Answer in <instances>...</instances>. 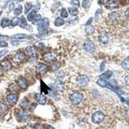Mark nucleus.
<instances>
[{
	"label": "nucleus",
	"instance_id": "obj_19",
	"mask_svg": "<svg viewBox=\"0 0 129 129\" xmlns=\"http://www.w3.org/2000/svg\"><path fill=\"white\" fill-rule=\"evenodd\" d=\"M121 66L125 70H129V57L125 59L121 63Z\"/></svg>",
	"mask_w": 129,
	"mask_h": 129
},
{
	"label": "nucleus",
	"instance_id": "obj_16",
	"mask_svg": "<svg viewBox=\"0 0 129 129\" xmlns=\"http://www.w3.org/2000/svg\"><path fill=\"white\" fill-rule=\"evenodd\" d=\"M112 72H110V71H107V72L103 73V74H101L100 76V78L105 79V80H107V79L110 78V77L112 76Z\"/></svg>",
	"mask_w": 129,
	"mask_h": 129
},
{
	"label": "nucleus",
	"instance_id": "obj_22",
	"mask_svg": "<svg viewBox=\"0 0 129 129\" xmlns=\"http://www.w3.org/2000/svg\"><path fill=\"white\" fill-rule=\"evenodd\" d=\"M107 83H108L106 82V80L103 79L101 78H100L97 81V84L101 87H106V85H107Z\"/></svg>",
	"mask_w": 129,
	"mask_h": 129
},
{
	"label": "nucleus",
	"instance_id": "obj_52",
	"mask_svg": "<svg viewBox=\"0 0 129 129\" xmlns=\"http://www.w3.org/2000/svg\"><path fill=\"white\" fill-rule=\"evenodd\" d=\"M16 1H20V2H21V1H23V0H16Z\"/></svg>",
	"mask_w": 129,
	"mask_h": 129
},
{
	"label": "nucleus",
	"instance_id": "obj_13",
	"mask_svg": "<svg viewBox=\"0 0 129 129\" xmlns=\"http://www.w3.org/2000/svg\"><path fill=\"white\" fill-rule=\"evenodd\" d=\"M25 59V54H23V53H20V54H18L16 56H15L14 61L16 62L20 63L23 61Z\"/></svg>",
	"mask_w": 129,
	"mask_h": 129
},
{
	"label": "nucleus",
	"instance_id": "obj_14",
	"mask_svg": "<svg viewBox=\"0 0 129 129\" xmlns=\"http://www.w3.org/2000/svg\"><path fill=\"white\" fill-rule=\"evenodd\" d=\"M1 66L2 68L5 70H10L11 69V63H10V61H8L7 60L3 61L1 63Z\"/></svg>",
	"mask_w": 129,
	"mask_h": 129
},
{
	"label": "nucleus",
	"instance_id": "obj_33",
	"mask_svg": "<svg viewBox=\"0 0 129 129\" xmlns=\"http://www.w3.org/2000/svg\"><path fill=\"white\" fill-rule=\"evenodd\" d=\"M109 16L110 18H111V19H112V20H117V19H118V18H119L120 14H119L118 12H112V14H110Z\"/></svg>",
	"mask_w": 129,
	"mask_h": 129
},
{
	"label": "nucleus",
	"instance_id": "obj_18",
	"mask_svg": "<svg viewBox=\"0 0 129 129\" xmlns=\"http://www.w3.org/2000/svg\"><path fill=\"white\" fill-rule=\"evenodd\" d=\"M64 23H65V21L61 18H57L54 21V25L56 26H62L63 25H64Z\"/></svg>",
	"mask_w": 129,
	"mask_h": 129
},
{
	"label": "nucleus",
	"instance_id": "obj_32",
	"mask_svg": "<svg viewBox=\"0 0 129 129\" xmlns=\"http://www.w3.org/2000/svg\"><path fill=\"white\" fill-rule=\"evenodd\" d=\"M27 25V23H26V21L25 20V18H24V16L21 17V23H20V27L21 28H25Z\"/></svg>",
	"mask_w": 129,
	"mask_h": 129
},
{
	"label": "nucleus",
	"instance_id": "obj_41",
	"mask_svg": "<svg viewBox=\"0 0 129 129\" xmlns=\"http://www.w3.org/2000/svg\"><path fill=\"white\" fill-rule=\"evenodd\" d=\"M105 63L104 62V61H103V62L101 63V65H100V71L101 72H102V71H103V70H105Z\"/></svg>",
	"mask_w": 129,
	"mask_h": 129
},
{
	"label": "nucleus",
	"instance_id": "obj_29",
	"mask_svg": "<svg viewBox=\"0 0 129 129\" xmlns=\"http://www.w3.org/2000/svg\"><path fill=\"white\" fill-rule=\"evenodd\" d=\"M69 13L70 14L71 16H76L77 14H78V10L77 8H69Z\"/></svg>",
	"mask_w": 129,
	"mask_h": 129
},
{
	"label": "nucleus",
	"instance_id": "obj_49",
	"mask_svg": "<svg viewBox=\"0 0 129 129\" xmlns=\"http://www.w3.org/2000/svg\"><path fill=\"white\" fill-rule=\"evenodd\" d=\"M8 38L7 36H0V39H7Z\"/></svg>",
	"mask_w": 129,
	"mask_h": 129
},
{
	"label": "nucleus",
	"instance_id": "obj_34",
	"mask_svg": "<svg viewBox=\"0 0 129 129\" xmlns=\"http://www.w3.org/2000/svg\"><path fill=\"white\" fill-rule=\"evenodd\" d=\"M64 76H65V73L63 71H59V72H57V74H56V77L58 79H59V80L62 79L64 77Z\"/></svg>",
	"mask_w": 129,
	"mask_h": 129
},
{
	"label": "nucleus",
	"instance_id": "obj_5",
	"mask_svg": "<svg viewBox=\"0 0 129 129\" xmlns=\"http://www.w3.org/2000/svg\"><path fill=\"white\" fill-rule=\"evenodd\" d=\"M89 81V79L88 76L86 75H82L80 76L77 78V83L80 86H85L88 84Z\"/></svg>",
	"mask_w": 129,
	"mask_h": 129
},
{
	"label": "nucleus",
	"instance_id": "obj_39",
	"mask_svg": "<svg viewBox=\"0 0 129 129\" xmlns=\"http://www.w3.org/2000/svg\"><path fill=\"white\" fill-rule=\"evenodd\" d=\"M0 108L2 110H5L7 108V106L4 102H1L0 103Z\"/></svg>",
	"mask_w": 129,
	"mask_h": 129
},
{
	"label": "nucleus",
	"instance_id": "obj_51",
	"mask_svg": "<svg viewBox=\"0 0 129 129\" xmlns=\"http://www.w3.org/2000/svg\"><path fill=\"white\" fill-rule=\"evenodd\" d=\"M126 103H127V105L129 106V101H126Z\"/></svg>",
	"mask_w": 129,
	"mask_h": 129
},
{
	"label": "nucleus",
	"instance_id": "obj_9",
	"mask_svg": "<svg viewBox=\"0 0 129 129\" xmlns=\"http://www.w3.org/2000/svg\"><path fill=\"white\" fill-rule=\"evenodd\" d=\"M18 116L21 120H22L23 121H25V122H26V121H28L30 118L29 116L26 114V113L25 112L22 111V110H20V111L18 112Z\"/></svg>",
	"mask_w": 129,
	"mask_h": 129
},
{
	"label": "nucleus",
	"instance_id": "obj_24",
	"mask_svg": "<svg viewBox=\"0 0 129 129\" xmlns=\"http://www.w3.org/2000/svg\"><path fill=\"white\" fill-rule=\"evenodd\" d=\"M9 22H10V21H9L8 18H3L1 20V25L3 28L7 27V26H8V25H9Z\"/></svg>",
	"mask_w": 129,
	"mask_h": 129
},
{
	"label": "nucleus",
	"instance_id": "obj_30",
	"mask_svg": "<svg viewBox=\"0 0 129 129\" xmlns=\"http://www.w3.org/2000/svg\"><path fill=\"white\" fill-rule=\"evenodd\" d=\"M20 22V19L19 18H14L11 21V25L12 26H16Z\"/></svg>",
	"mask_w": 129,
	"mask_h": 129
},
{
	"label": "nucleus",
	"instance_id": "obj_35",
	"mask_svg": "<svg viewBox=\"0 0 129 129\" xmlns=\"http://www.w3.org/2000/svg\"><path fill=\"white\" fill-rule=\"evenodd\" d=\"M61 16L63 18H66L69 16V14H68L66 9L63 8L62 10H61Z\"/></svg>",
	"mask_w": 129,
	"mask_h": 129
},
{
	"label": "nucleus",
	"instance_id": "obj_42",
	"mask_svg": "<svg viewBox=\"0 0 129 129\" xmlns=\"http://www.w3.org/2000/svg\"><path fill=\"white\" fill-rule=\"evenodd\" d=\"M109 0H98V3L100 4H106L108 3Z\"/></svg>",
	"mask_w": 129,
	"mask_h": 129
},
{
	"label": "nucleus",
	"instance_id": "obj_36",
	"mask_svg": "<svg viewBox=\"0 0 129 129\" xmlns=\"http://www.w3.org/2000/svg\"><path fill=\"white\" fill-rule=\"evenodd\" d=\"M102 14V10L101 9H98V10L96 12V14H95V20L96 21H98L99 18H100V16Z\"/></svg>",
	"mask_w": 129,
	"mask_h": 129
},
{
	"label": "nucleus",
	"instance_id": "obj_55",
	"mask_svg": "<svg viewBox=\"0 0 129 129\" xmlns=\"http://www.w3.org/2000/svg\"><path fill=\"white\" fill-rule=\"evenodd\" d=\"M0 73H1V70H0Z\"/></svg>",
	"mask_w": 129,
	"mask_h": 129
},
{
	"label": "nucleus",
	"instance_id": "obj_53",
	"mask_svg": "<svg viewBox=\"0 0 129 129\" xmlns=\"http://www.w3.org/2000/svg\"><path fill=\"white\" fill-rule=\"evenodd\" d=\"M1 13H2V12H1V11H0V16H1Z\"/></svg>",
	"mask_w": 129,
	"mask_h": 129
},
{
	"label": "nucleus",
	"instance_id": "obj_26",
	"mask_svg": "<svg viewBox=\"0 0 129 129\" xmlns=\"http://www.w3.org/2000/svg\"><path fill=\"white\" fill-rule=\"evenodd\" d=\"M22 10H23L22 6H21V5H18V7L14 10V14L16 15V16H19V15L21 14V12H22Z\"/></svg>",
	"mask_w": 129,
	"mask_h": 129
},
{
	"label": "nucleus",
	"instance_id": "obj_54",
	"mask_svg": "<svg viewBox=\"0 0 129 129\" xmlns=\"http://www.w3.org/2000/svg\"><path fill=\"white\" fill-rule=\"evenodd\" d=\"M22 129V128H21V129Z\"/></svg>",
	"mask_w": 129,
	"mask_h": 129
},
{
	"label": "nucleus",
	"instance_id": "obj_25",
	"mask_svg": "<svg viewBox=\"0 0 129 129\" xmlns=\"http://www.w3.org/2000/svg\"><path fill=\"white\" fill-rule=\"evenodd\" d=\"M94 32V28L91 25H88L85 28V32L87 33V34H91Z\"/></svg>",
	"mask_w": 129,
	"mask_h": 129
},
{
	"label": "nucleus",
	"instance_id": "obj_10",
	"mask_svg": "<svg viewBox=\"0 0 129 129\" xmlns=\"http://www.w3.org/2000/svg\"><path fill=\"white\" fill-rule=\"evenodd\" d=\"M17 96L16 94H10L8 95L7 96V101L10 105H13L14 104H16V103L17 102Z\"/></svg>",
	"mask_w": 129,
	"mask_h": 129
},
{
	"label": "nucleus",
	"instance_id": "obj_28",
	"mask_svg": "<svg viewBox=\"0 0 129 129\" xmlns=\"http://www.w3.org/2000/svg\"><path fill=\"white\" fill-rule=\"evenodd\" d=\"M41 20V15L39 14H37L36 15L34 18V19L32 20V23L34 25H36L38 23H39V21Z\"/></svg>",
	"mask_w": 129,
	"mask_h": 129
},
{
	"label": "nucleus",
	"instance_id": "obj_6",
	"mask_svg": "<svg viewBox=\"0 0 129 129\" xmlns=\"http://www.w3.org/2000/svg\"><path fill=\"white\" fill-rule=\"evenodd\" d=\"M99 41L101 44L102 45H106L109 41V38L108 35L105 33H102L99 36Z\"/></svg>",
	"mask_w": 129,
	"mask_h": 129
},
{
	"label": "nucleus",
	"instance_id": "obj_3",
	"mask_svg": "<svg viewBox=\"0 0 129 129\" xmlns=\"http://www.w3.org/2000/svg\"><path fill=\"white\" fill-rule=\"evenodd\" d=\"M49 25V20L47 18H43L39 23L38 30L39 31H45Z\"/></svg>",
	"mask_w": 129,
	"mask_h": 129
},
{
	"label": "nucleus",
	"instance_id": "obj_43",
	"mask_svg": "<svg viewBox=\"0 0 129 129\" xmlns=\"http://www.w3.org/2000/svg\"><path fill=\"white\" fill-rule=\"evenodd\" d=\"M39 9H40V5L38 4V5H35L34 7V9H33V10H35L36 12H38Z\"/></svg>",
	"mask_w": 129,
	"mask_h": 129
},
{
	"label": "nucleus",
	"instance_id": "obj_38",
	"mask_svg": "<svg viewBox=\"0 0 129 129\" xmlns=\"http://www.w3.org/2000/svg\"><path fill=\"white\" fill-rule=\"evenodd\" d=\"M8 51L7 49H4L3 51H0V58H1L3 56H4L5 54H7L8 53Z\"/></svg>",
	"mask_w": 129,
	"mask_h": 129
},
{
	"label": "nucleus",
	"instance_id": "obj_21",
	"mask_svg": "<svg viewBox=\"0 0 129 129\" xmlns=\"http://www.w3.org/2000/svg\"><path fill=\"white\" fill-rule=\"evenodd\" d=\"M26 34H16L13 35L11 36V39H21L23 38H25L26 37Z\"/></svg>",
	"mask_w": 129,
	"mask_h": 129
},
{
	"label": "nucleus",
	"instance_id": "obj_11",
	"mask_svg": "<svg viewBox=\"0 0 129 129\" xmlns=\"http://www.w3.org/2000/svg\"><path fill=\"white\" fill-rule=\"evenodd\" d=\"M18 85L21 87V88L23 89H25V88H27L28 87V83H27V81L25 79L23 78V77H21L18 80Z\"/></svg>",
	"mask_w": 129,
	"mask_h": 129
},
{
	"label": "nucleus",
	"instance_id": "obj_20",
	"mask_svg": "<svg viewBox=\"0 0 129 129\" xmlns=\"http://www.w3.org/2000/svg\"><path fill=\"white\" fill-rule=\"evenodd\" d=\"M117 6H118V1L117 0H111L108 3L107 7L108 8H115Z\"/></svg>",
	"mask_w": 129,
	"mask_h": 129
},
{
	"label": "nucleus",
	"instance_id": "obj_47",
	"mask_svg": "<svg viewBox=\"0 0 129 129\" xmlns=\"http://www.w3.org/2000/svg\"><path fill=\"white\" fill-rule=\"evenodd\" d=\"M92 20H93V18H90V19H89V20H88V21H87V23H86V25L88 26V25H90V23H91L92 22Z\"/></svg>",
	"mask_w": 129,
	"mask_h": 129
},
{
	"label": "nucleus",
	"instance_id": "obj_17",
	"mask_svg": "<svg viewBox=\"0 0 129 129\" xmlns=\"http://www.w3.org/2000/svg\"><path fill=\"white\" fill-rule=\"evenodd\" d=\"M56 87L57 90H60V91H63L64 90V86L63 84L62 81L59 79H57L56 81Z\"/></svg>",
	"mask_w": 129,
	"mask_h": 129
},
{
	"label": "nucleus",
	"instance_id": "obj_40",
	"mask_svg": "<svg viewBox=\"0 0 129 129\" xmlns=\"http://www.w3.org/2000/svg\"><path fill=\"white\" fill-rule=\"evenodd\" d=\"M8 43L4 41H0V47H7Z\"/></svg>",
	"mask_w": 129,
	"mask_h": 129
},
{
	"label": "nucleus",
	"instance_id": "obj_48",
	"mask_svg": "<svg viewBox=\"0 0 129 129\" xmlns=\"http://www.w3.org/2000/svg\"><path fill=\"white\" fill-rule=\"evenodd\" d=\"M125 16L127 17V18L128 19H129V8H128L127 10H126V12H125Z\"/></svg>",
	"mask_w": 129,
	"mask_h": 129
},
{
	"label": "nucleus",
	"instance_id": "obj_45",
	"mask_svg": "<svg viewBox=\"0 0 129 129\" xmlns=\"http://www.w3.org/2000/svg\"><path fill=\"white\" fill-rule=\"evenodd\" d=\"M34 129H44L41 125H36L34 127Z\"/></svg>",
	"mask_w": 129,
	"mask_h": 129
},
{
	"label": "nucleus",
	"instance_id": "obj_8",
	"mask_svg": "<svg viewBox=\"0 0 129 129\" xmlns=\"http://www.w3.org/2000/svg\"><path fill=\"white\" fill-rule=\"evenodd\" d=\"M36 70L39 74H45L48 71V68L43 64H38L36 67Z\"/></svg>",
	"mask_w": 129,
	"mask_h": 129
},
{
	"label": "nucleus",
	"instance_id": "obj_46",
	"mask_svg": "<svg viewBox=\"0 0 129 129\" xmlns=\"http://www.w3.org/2000/svg\"><path fill=\"white\" fill-rule=\"evenodd\" d=\"M14 8V4L13 3H12L10 5V6H9V11L13 10Z\"/></svg>",
	"mask_w": 129,
	"mask_h": 129
},
{
	"label": "nucleus",
	"instance_id": "obj_2",
	"mask_svg": "<svg viewBox=\"0 0 129 129\" xmlns=\"http://www.w3.org/2000/svg\"><path fill=\"white\" fill-rule=\"evenodd\" d=\"M83 99V96L79 92H74L70 97V101L74 105H78L79 103L81 102Z\"/></svg>",
	"mask_w": 129,
	"mask_h": 129
},
{
	"label": "nucleus",
	"instance_id": "obj_44",
	"mask_svg": "<svg viewBox=\"0 0 129 129\" xmlns=\"http://www.w3.org/2000/svg\"><path fill=\"white\" fill-rule=\"evenodd\" d=\"M125 83L129 86V75L125 77Z\"/></svg>",
	"mask_w": 129,
	"mask_h": 129
},
{
	"label": "nucleus",
	"instance_id": "obj_31",
	"mask_svg": "<svg viewBox=\"0 0 129 129\" xmlns=\"http://www.w3.org/2000/svg\"><path fill=\"white\" fill-rule=\"evenodd\" d=\"M32 5L31 3H26L25 5V14H27L28 12L31 9Z\"/></svg>",
	"mask_w": 129,
	"mask_h": 129
},
{
	"label": "nucleus",
	"instance_id": "obj_23",
	"mask_svg": "<svg viewBox=\"0 0 129 129\" xmlns=\"http://www.w3.org/2000/svg\"><path fill=\"white\" fill-rule=\"evenodd\" d=\"M92 1V0H83V3H82V7L84 8H88L90 7L91 5Z\"/></svg>",
	"mask_w": 129,
	"mask_h": 129
},
{
	"label": "nucleus",
	"instance_id": "obj_37",
	"mask_svg": "<svg viewBox=\"0 0 129 129\" xmlns=\"http://www.w3.org/2000/svg\"><path fill=\"white\" fill-rule=\"evenodd\" d=\"M71 5L75 7H79V5H80V4H79V0H72Z\"/></svg>",
	"mask_w": 129,
	"mask_h": 129
},
{
	"label": "nucleus",
	"instance_id": "obj_50",
	"mask_svg": "<svg viewBox=\"0 0 129 129\" xmlns=\"http://www.w3.org/2000/svg\"><path fill=\"white\" fill-rule=\"evenodd\" d=\"M47 129H55L54 127H52V126H49L47 127Z\"/></svg>",
	"mask_w": 129,
	"mask_h": 129
},
{
	"label": "nucleus",
	"instance_id": "obj_12",
	"mask_svg": "<svg viewBox=\"0 0 129 129\" xmlns=\"http://www.w3.org/2000/svg\"><path fill=\"white\" fill-rule=\"evenodd\" d=\"M56 54H55L54 52H49L47 53V54H46L44 56H43V59H44L45 61H51L52 60L56 57Z\"/></svg>",
	"mask_w": 129,
	"mask_h": 129
},
{
	"label": "nucleus",
	"instance_id": "obj_27",
	"mask_svg": "<svg viewBox=\"0 0 129 129\" xmlns=\"http://www.w3.org/2000/svg\"><path fill=\"white\" fill-rule=\"evenodd\" d=\"M36 12L35 11V10H32V11L30 12L28 15H27V19H28V21H32V20L34 19V16H36Z\"/></svg>",
	"mask_w": 129,
	"mask_h": 129
},
{
	"label": "nucleus",
	"instance_id": "obj_1",
	"mask_svg": "<svg viewBox=\"0 0 129 129\" xmlns=\"http://www.w3.org/2000/svg\"><path fill=\"white\" fill-rule=\"evenodd\" d=\"M105 118V114L101 111H97L92 116V122L94 124H99L103 121Z\"/></svg>",
	"mask_w": 129,
	"mask_h": 129
},
{
	"label": "nucleus",
	"instance_id": "obj_15",
	"mask_svg": "<svg viewBox=\"0 0 129 129\" xmlns=\"http://www.w3.org/2000/svg\"><path fill=\"white\" fill-rule=\"evenodd\" d=\"M26 51L30 56H36V50L35 49L34 47H27L26 49Z\"/></svg>",
	"mask_w": 129,
	"mask_h": 129
},
{
	"label": "nucleus",
	"instance_id": "obj_7",
	"mask_svg": "<svg viewBox=\"0 0 129 129\" xmlns=\"http://www.w3.org/2000/svg\"><path fill=\"white\" fill-rule=\"evenodd\" d=\"M35 98H36V101L41 105H45V103H46L47 98H46L45 96L41 94H36L35 96Z\"/></svg>",
	"mask_w": 129,
	"mask_h": 129
},
{
	"label": "nucleus",
	"instance_id": "obj_4",
	"mask_svg": "<svg viewBox=\"0 0 129 129\" xmlns=\"http://www.w3.org/2000/svg\"><path fill=\"white\" fill-rule=\"evenodd\" d=\"M84 49L89 54H93L95 51V45L91 41H87L84 44Z\"/></svg>",
	"mask_w": 129,
	"mask_h": 129
}]
</instances>
